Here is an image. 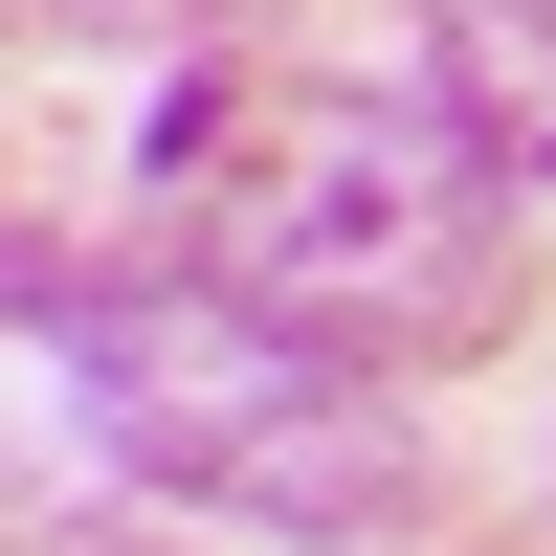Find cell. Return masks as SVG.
<instances>
[{
	"instance_id": "obj_1",
	"label": "cell",
	"mask_w": 556,
	"mask_h": 556,
	"mask_svg": "<svg viewBox=\"0 0 556 556\" xmlns=\"http://www.w3.org/2000/svg\"><path fill=\"white\" fill-rule=\"evenodd\" d=\"M156 267H201L223 312L356 356V379L468 356L513 312V156L468 134V89L401 0L223 23L156 89Z\"/></svg>"
},
{
	"instance_id": "obj_2",
	"label": "cell",
	"mask_w": 556,
	"mask_h": 556,
	"mask_svg": "<svg viewBox=\"0 0 556 556\" xmlns=\"http://www.w3.org/2000/svg\"><path fill=\"white\" fill-rule=\"evenodd\" d=\"M67 334V401L112 424V468H156L178 513H245V534H401L424 513V445L356 356L223 312L201 267H67L45 290Z\"/></svg>"
},
{
	"instance_id": "obj_3",
	"label": "cell",
	"mask_w": 556,
	"mask_h": 556,
	"mask_svg": "<svg viewBox=\"0 0 556 556\" xmlns=\"http://www.w3.org/2000/svg\"><path fill=\"white\" fill-rule=\"evenodd\" d=\"M424 45H445V89H468L490 156L556 178V0H424Z\"/></svg>"
}]
</instances>
